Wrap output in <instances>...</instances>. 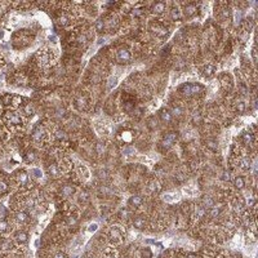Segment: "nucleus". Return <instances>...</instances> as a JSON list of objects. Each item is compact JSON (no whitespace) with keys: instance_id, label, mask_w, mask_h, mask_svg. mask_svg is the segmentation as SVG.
Wrapping results in <instances>:
<instances>
[{"instance_id":"49","label":"nucleus","mask_w":258,"mask_h":258,"mask_svg":"<svg viewBox=\"0 0 258 258\" xmlns=\"http://www.w3.org/2000/svg\"><path fill=\"white\" fill-rule=\"evenodd\" d=\"M68 23H70V20H68V17L62 16V17L60 18V25H62V26H67Z\"/></svg>"},{"instance_id":"47","label":"nucleus","mask_w":258,"mask_h":258,"mask_svg":"<svg viewBox=\"0 0 258 258\" xmlns=\"http://www.w3.org/2000/svg\"><path fill=\"white\" fill-rule=\"evenodd\" d=\"M132 14H133V17H141L143 14V8H134Z\"/></svg>"},{"instance_id":"13","label":"nucleus","mask_w":258,"mask_h":258,"mask_svg":"<svg viewBox=\"0 0 258 258\" xmlns=\"http://www.w3.org/2000/svg\"><path fill=\"white\" fill-rule=\"evenodd\" d=\"M152 30H154V33L156 34V36H159V37H164L168 34V29L164 27V26H161V25H158V23L154 25Z\"/></svg>"},{"instance_id":"16","label":"nucleus","mask_w":258,"mask_h":258,"mask_svg":"<svg viewBox=\"0 0 258 258\" xmlns=\"http://www.w3.org/2000/svg\"><path fill=\"white\" fill-rule=\"evenodd\" d=\"M75 106H76V109H78L79 111L85 110V109H87V106H88V103H87V98H85V97H83V96L78 97L76 99H75Z\"/></svg>"},{"instance_id":"38","label":"nucleus","mask_w":258,"mask_h":258,"mask_svg":"<svg viewBox=\"0 0 258 258\" xmlns=\"http://www.w3.org/2000/svg\"><path fill=\"white\" fill-rule=\"evenodd\" d=\"M203 204L205 208H212L213 205H214V200H213L210 196H206V198H203Z\"/></svg>"},{"instance_id":"12","label":"nucleus","mask_w":258,"mask_h":258,"mask_svg":"<svg viewBox=\"0 0 258 258\" xmlns=\"http://www.w3.org/2000/svg\"><path fill=\"white\" fill-rule=\"evenodd\" d=\"M167 9V4L164 2H156L154 5H152V8H151V10L154 12L155 14H161V13H164Z\"/></svg>"},{"instance_id":"37","label":"nucleus","mask_w":258,"mask_h":258,"mask_svg":"<svg viewBox=\"0 0 258 258\" xmlns=\"http://www.w3.org/2000/svg\"><path fill=\"white\" fill-rule=\"evenodd\" d=\"M8 188H9L8 182L5 181V179H3V178H0V194L7 192V191H8Z\"/></svg>"},{"instance_id":"24","label":"nucleus","mask_w":258,"mask_h":258,"mask_svg":"<svg viewBox=\"0 0 258 258\" xmlns=\"http://www.w3.org/2000/svg\"><path fill=\"white\" fill-rule=\"evenodd\" d=\"M134 107H136V103H134L133 99H125V101H123V109H124L125 112H130Z\"/></svg>"},{"instance_id":"6","label":"nucleus","mask_w":258,"mask_h":258,"mask_svg":"<svg viewBox=\"0 0 258 258\" xmlns=\"http://www.w3.org/2000/svg\"><path fill=\"white\" fill-rule=\"evenodd\" d=\"M132 58V54L128 49H125V48H120L116 52V60L119 64H127V62H129Z\"/></svg>"},{"instance_id":"10","label":"nucleus","mask_w":258,"mask_h":258,"mask_svg":"<svg viewBox=\"0 0 258 258\" xmlns=\"http://www.w3.org/2000/svg\"><path fill=\"white\" fill-rule=\"evenodd\" d=\"M147 188H148L150 192H152V194H159V192L161 191V185H160V182H159L158 179L152 178V179L148 182Z\"/></svg>"},{"instance_id":"25","label":"nucleus","mask_w":258,"mask_h":258,"mask_svg":"<svg viewBox=\"0 0 258 258\" xmlns=\"http://www.w3.org/2000/svg\"><path fill=\"white\" fill-rule=\"evenodd\" d=\"M171 18L173 21H179L182 18V13H181V10H179L178 7H173L171 9Z\"/></svg>"},{"instance_id":"32","label":"nucleus","mask_w":258,"mask_h":258,"mask_svg":"<svg viewBox=\"0 0 258 258\" xmlns=\"http://www.w3.org/2000/svg\"><path fill=\"white\" fill-rule=\"evenodd\" d=\"M22 97H20V96H13V98H12V106L14 107V110L18 107V106H22L23 103H22Z\"/></svg>"},{"instance_id":"27","label":"nucleus","mask_w":258,"mask_h":258,"mask_svg":"<svg viewBox=\"0 0 258 258\" xmlns=\"http://www.w3.org/2000/svg\"><path fill=\"white\" fill-rule=\"evenodd\" d=\"M34 114V106L31 103H23V109H22V115H26V116H33Z\"/></svg>"},{"instance_id":"7","label":"nucleus","mask_w":258,"mask_h":258,"mask_svg":"<svg viewBox=\"0 0 258 258\" xmlns=\"http://www.w3.org/2000/svg\"><path fill=\"white\" fill-rule=\"evenodd\" d=\"M221 84L223 87V89L226 90H231L232 87H234V80L230 74H222L221 75Z\"/></svg>"},{"instance_id":"15","label":"nucleus","mask_w":258,"mask_h":258,"mask_svg":"<svg viewBox=\"0 0 258 258\" xmlns=\"http://www.w3.org/2000/svg\"><path fill=\"white\" fill-rule=\"evenodd\" d=\"M14 240L18 244H26L29 240V235L25 231H17L14 234Z\"/></svg>"},{"instance_id":"54","label":"nucleus","mask_w":258,"mask_h":258,"mask_svg":"<svg viewBox=\"0 0 258 258\" xmlns=\"http://www.w3.org/2000/svg\"><path fill=\"white\" fill-rule=\"evenodd\" d=\"M97 229H98L97 223H92V225L89 226V229H88V230H89L90 232H94V231H97Z\"/></svg>"},{"instance_id":"36","label":"nucleus","mask_w":258,"mask_h":258,"mask_svg":"<svg viewBox=\"0 0 258 258\" xmlns=\"http://www.w3.org/2000/svg\"><path fill=\"white\" fill-rule=\"evenodd\" d=\"M190 87H191V96H194V94H198V93H200L201 90H203V87H201L200 84H190Z\"/></svg>"},{"instance_id":"33","label":"nucleus","mask_w":258,"mask_h":258,"mask_svg":"<svg viewBox=\"0 0 258 258\" xmlns=\"http://www.w3.org/2000/svg\"><path fill=\"white\" fill-rule=\"evenodd\" d=\"M235 107H236V111H237V112H244V111H245V109H247V105H245L244 101L239 99V101H236Z\"/></svg>"},{"instance_id":"46","label":"nucleus","mask_w":258,"mask_h":258,"mask_svg":"<svg viewBox=\"0 0 258 258\" xmlns=\"http://www.w3.org/2000/svg\"><path fill=\"white\" fill-rule=\"evenodd\" d=\"M175 199H177V195H175V194H165L164 195V200L165 201H174Z\"/></svg>"},{"instance_id":"19","label":"nucleus","mask_w":258,"mask_h":258,"mask_svg":"<svg viewBox=\"0 0 258 258\" xmlns=\"http://www.w3.org/2000/svg\"><path fill=\"white\" fill-rule=\"evenodd\" d=\"M205 146H206V148H209L212 152H216L218 150V142L214 138H208V140L205 141Z\"/></svg>"},{"instance_id":"52","label":"nucleus","mask_w":258,"mask_h":258,"mask_svg":"<svg viewBox=\"0 0 258 258\" xmlns=\"http://www.w3.org/2000/svg\"><path fill=\"white\" fill-rule=\"evenodd\" d=\"M97 152H98L99 155H102V154L105 152V147H103L102 143H98V144H97Z\"/></svg>"},{"instance_id":"34","label":"nucleus","mask_w":258,"mask_h":258,"mask_svg":"<svg viewBox=\"0 0 258 258\" xmlns=\"http://www.w3.org/2000/svg\"><path fill=\"white\" fill-rule=\"evenodd\" d=\"M147 127L150 129H155L156 127H158V120H156L155 116H150L147 119Z\"/></svg>"},{"instance_id":"42","label":"nucleus","mask_w":258,"mask_h":258,"mask_svg":"<svg viewBox=\"0 0 258 258\" xmlns=\"http://www.w3.org/2000/svg\"><path fill=\"white\" fill-rule=\"evenodd\" d=\"M36 159V155L35 152H33V151H29V152L26 154V161L27 163H34Z\"/></svg>"},{"instance_id":"57","label":"nucleus","mask_w":258,"mask_h":258,"mask_svg":"<svg viewBox=\"0 0 258 258\" xmlns=\"http://www.w3.org/2000/svg\"><path fill=\"white\" fill-rule=\"evenodd\" d=\"M186 258H198V256L195 254V253H188V254L186 256Z\"/></svg>"},{"instance_id":"18","label":"nucleus","mask_w":258,"mask_h":258,"mask_svg":"<svg viewBox=\"0 0 258 258\" xmlns=\"http://www.w3.org/2000/svg\"><path fill=\"white\" fill-rule=\"evenodd\" d=\"M250 165H252V163H250V159L247 158V156H244V158H241L240 160H239V168L241 169V171H249L250 169Z\"/></svg>"},{"instance_id":"17","label":"nucleus","mask_w":258,"mask_h":258,"mask_svg":"<svg viewBox=\"0 0 258 258\" xmlns=\"http://www.w3.org/2000/svg\"><path fill=\"white\" fill-rule=\"evenodd\" d=\"M129 205L130 206H134V208H138V206H141L142 203H143V199L140 196V195H133V196H130L129 199Z\"/></svg>"},{"instance_id":"30","label":"nucleus","mask_w":258,"mask_h":258,"mask_svg":"<svg viewBox=\"0 0 258 258\" xmlns=\"http://www.w3.org/2000/svg\"><path fill=\"white\" fill-rule=\"evenodd\" d=\"M210 210H209V216L212 217V218H216V217H218L219 214H221V206H217V205H213L212 208H209Z\"/></svg>"},{"instance_id":"20","label":"nucleus","mask_w":258,"mask_h":258,"mask_svg":"<svg viewBox=\"0 0 258 258\" xmlns=\"http://www.w3.org/2000/svg\"><path fill=\"white\" fill-rule=\"evenodd\" d=\"M48 173L52 175V177H58L61 174V168L58 164H50L48 167Z\"/></svg>"},{"instance_id":"8","label":"nucleus","mask_w":258,"mask_h":258,"mask_svg":"<svg viewBox=\"0 0 258 258\" xmlns=\"http://www.w3.org/2000/svg\"><path fill=\"white\" fill-rule=\"evenodd\" d=\"M241 141L245 146H250L254 143V133H252L249 130H244L241 133Z\"/></svg>"},{"instance_id":"9","label":"nucleus","mask_w":258,"mask_h":258,"mask_svg":"<svg viewBox=\"0 0 258 258\" xmlns=\"http://www.w3.org/2000/svg\"><path fill=\"white\" fill-rule=\"evenodd\" d=\"M201 72H203V75L205 78H212V76H214L216 72H217V67L214 65H212V64H206L204 67H203V70H201Z\"/></svg>"},{"instance_id":"53","label":"nucleus","mask_w":258,"mask_h":258,"mask_svg":"<svg viewBox=\"0 0 258 258\" xmlns=\"http://www.w3.org/2000/svg\"><path fill=\"white\" fill-rule=\"evenodd\" d=\"M172 115H182V109L179 107H173V112H172Z\"/></svg>"},{"instance_id":"40","label":"nucleus","mask_w":258,"mask_h":258,"mask_svg":"<svg viewBox=\"0 0 258 258\" xmlns=\"http://www.w3.org/2000/svg\"><path fill=\"white\" fill-rule=\"evenodd\" d=\"M8 227H9L8 222L4 221V219H2V221H0V234H4V232H7L8 231Z\"/></svg>"},{"instance_id":"60","label":"nucleus","mask_w":258,"mask_h":258,"mask_svg":"<svg viewBox=\"0 0 258 258\" xmlns=\"http://www.w3.org/2000/svg\"><path fill=\"white\" fill-rule=\"evenodd\" d=\"M0 111H2V105H0Z\"/></svg>"},{"instance_id":"22","label":"nucleus","mask_w":258,"mask_h":258,"mask_svg":"<svg viewBox=\"0 0 258 258\" xmlns=\"http://www.w3.org/2000/svg\"><path fill=\"white\" fill-rule=\"evenodd\" d=\"M29 213L27 212H25V210H21V212H17L16 213V219L20 223H25V222H27L29 221Z\"/></svg>"},{"instance_id":"45","label":"nucleus","mask_w":258,"mask_h":258,"mask_svg":"<svg viewBox=\"0 0 258 258\" xmlns=\"http://www.w3.org/2000/svg\"><path fill=\"white\" fill-rule=\"evenodd\" d=\"M174 179L177 181V182H179V183H182V182H183V181L186 179V175H185L183 173H181V172H179V173H177V174L174 175Z\"/></svg>"},{"instance_id":"4","label":"nucleus","mask_w":258,"mask_h":258,"mask_svg":"<svg viewBox=\"0 0 258 258\" xmlns=\"http://www.w3.org/2000/svg\"><path fill=\"white\" fill-rule=\"evenodd\" d=\"M14 179L18 183V186H21V187L30 186V177L25 171H17L14 173Z\"/></svg>"},{"instance_id":"23","label":"nucleus","mask_w":258,"mask_h":258,"mask_svg":"<svg viewBox=\"0 0 258 258\" xmlns=\"http://www.w3.org/2000/svg\"><path fill=\"white\" fill-rule=\"evenodd\" d=\"M234 186L237 188V190H243L245 187V178L241 177V175H236L234 178Z\"/></svg>"},{"instance_id":"44","label":"nucleus","mask_w":258,"mask_h":258,"mask_svg":"<svg viewBox=\"0 0 258 258\" xmlns=\"http://www.w3.org/2000/svg\"><path fill=\"white\" fill-rule=\"evenodd\" d=\"M117 84V78L116 76H112V78H110L109 79V89H112V88H114L115 85Z\"/></svg>"},{"instance_id":"43","label":"nucleus","mask_w":258,"mask_h":258,"mask_svg":"<svg viewBox=\"0 0 258 258\" xmlns=\"http://www.w3.org/2000/svg\"><path fill=\"white\" fill-rule=\"evenodd\" d=\"M54 136H56V138H57V140H65V138H66L65 132L61 130V129H57V130H56V132H54Z\"/></svg>"},{"instance_id":"58","label":"nucleus","mask_w":258,"mask_h":258,"mask_svg":"<svg viewBox=\"0 0 258 258\" xmlns=\"http://www.w3.org/2000/svg\"><path fill=\"white\" fill-rule=\"evenodd\" d=\"M54 258H65V254L64 253H57L54 256Z\"/></svg>"},{"instance_id":"21","label":"nucleus","mask_w":258,"mask_h":258,"mask_svg":"<svg viewBox=\"0 0 258 258\" xmlns=\"http://www.w3.org/2000/svg\"><path fill=\"white\" fill-rule=\"evenodd\" d=\"M12 98H13V96L9 93L0 94V103H3L4 106H12Z\"/></svg>"},{"instance_id":"1","label":"nucleus","mask_w":258,"mask_h":258,"mask_svg":"<svg viewBox=\"0 0 258 258\" xmlns=\"http://www.w3.org/2000/svg\"><path fill=\"white\" fill-rule=\"evenodd\" d=\"M4 121L12 129H16V128L18 129V128L23 127L25 117H23V115L21 114L20 111L8 110V111H5V114H4Z\"/></svg>"},{"instance_id":"26","label":"nucleus","mask_w":258,"mask_h":258,"mask_svg":"<svg viewBox=\"0 0 258 258\" xmlns=\"http://www.w3.org/2000/svg\"><path fill=\"white\" fill-rule=\"evenodd\" d=\"M75 192V188L70 185H66L62 187V190H61V194H62V196H72V194Z\"/></svg>"},{"instance_id":"2","label":"nucleus","mask_w":258,"mask_h":258,"mask_svg":"<svg viewBox=\"0 0 258 258\" xmlns=\"http://www.w3.org/2000/svg\"><path fill=\"white\" fill-rule=\"evenodd\" d=\"M31 138H33V141L35 143H44L48 140V132L43 125H36V127L33 129Z\"/></svg>"},{"instance_id":"28","label":"nucleus","mask_w":258,"mask_h":258,"mask_svg":"<svg viewBox=\"0 0 258 258\" xmlns=\"http://www.w3.org/2000/svg\"><path fill=\"white\" fill-rule=\"evenodd\" d=\"M13 248V245H12V241L8 240V239H2L0 240V249L2 250H10Z\"/></svg>"},{"instance_id":"51","label":"nucleus","mask_w":258,"mask_h":258,"mask_svg":"<svg viewBox=\"0 0 258 258\" xmlns=\"http://www.w3.org/2000/svg\"><path fill=\"white\" fill-rule=\"evenodd\" d=\"M142 256H143V258H152V253H151L150 249H144L142 252Z\"/></svg>"},{"instance_id":"50","label":"nucleus","mask_w":258,"mask_h":258,"mask_svg":"<svg viewBox=\"0 0 258 258\" xmlns=\"http://www.w3.org/2000/svg\"><path fill=\"white\" fill-rule=\"evenodd\" d=\"M76 41L80 44V45H84V44H87V41H88V39H87V36L85 35H80L78 39H76Z\"/></svg>"},{"instance_id":"59","label":"nucleus","mask_w":258,"mask_h":258,"mask_svg":"<svg viewBox=\"0 0 258 258\" xmlns=\"http://www.w3.org/2000/svg\"><path fill=\"white\" fill-rule=\"evenodd\" d=\"M105 258H115V257H112V256H106Z\"/></svg>"},{"instance_id":"3","label":"nucleus","mask_w":258,"mask_h":258,"mask_svg":"<svg viewBox=\"0 0 258 258\" xmlns=\"http://www.w3.org/2000/svg\"><path fill=\"white\" fill-rule=\"evenodd\" d=\"M53 53L50 52V49H47V48H44V49H40L39 52H37V60H39V62L41 65L44 66H47L49 65L50 62L53 61Z\"/></svg>"},{"instance_id":"55","label":"nucleus","mask_w":258,"mask_h":258,"mask_svg":"<svg viewBox=\"0 0 258 258\" xmlns=\"http://www.w3.org/2000/svg\"><path fill=\"white\" fill-rule=\"evenodd\" d=\"M222 179H223V181H229V179H230V173H229V172H223V174H222Z\"/></svg>"},{"instance_id":"39","label":"nucleus","mask_w":258,"mask_h":258,"mask_svg":"<svg viewBox=\"0 0 258 258\" xmlns=\"http://www.w3.org/2000/svg\"><path fill=\"white\" fill-rule=\"evenodd\" d=\"M110 236L112 239H120L121 234H120V231H119L117 227H114V229H111V231H110Z\"/></svg>"},{"instance_id":"14","label":"nucleus","mask_w":258,"mask_h":258,"mask_svg":"<svg viewBox=\"0 0 258 258\" xmlns=\"http://www.w3.org/2000/svg\"><path fill=\"white\" fill-rule=\"evenodd\" d=\"M159 116H160V119H161L163 123H171V121H172V117H173L172 112L169 111V110H167V109L160 110V111H159Z\"/></svg>"},{"instance_id":"5","label":"nucleus","mask_w":258,"mask_h":258,"mask_svg":"<svg viewBox=\"0 0 258 258\" xmlns=\"http://www.w3.org/2000/svg\"><path fill=\"white\" fill-rule=\"evenodd\" d=\"M177 138H178V134L175 133V132H171V133H167L165 137L163 138V141H161L163 147L171 148L173 144L175 143V141H177Z\"/></svg>"},{"instance_id":"35","label":"nucleus","mask_w":258,"mask_h":258,"mask_svg":"<svg viewBox=\"0 0 258 258\" xmlns=\"http://www.w3.org/2000/svg\"><path fill=\"white\" fill-rule=\"evenodd\" d=\"M78 173L81 175V177H84V178L89 177V171H88V169L84 165H79L78 167Z\"/></svg>"},{"instance_id":"56","label":"nucleus","mask_w":258,"mask_h":258,"mask_svg":"<svg viewBox=\"0 0 258 258\" xmlns=\"http://www.w3.org/2000/svg\"><path fill=\"white\" fill-rule=\"evenodd\" d=\"M87 199H88V195H87L85 192H84V194H81V195H80V200H81V201H85Z\"/></svg>"},{"instance_id":"11","label":"nucleus","mask_w":258,"mask_h":258,"mask_svg":"<svg viewBox=\"0 0 258 258\" xmlns=\"http://www.w3.org/2000/svg\"><path fill=\"white\" fill-rule=\"evenodd\" d=\"M196 12H198V7H196V4H194V3H188L185 5V8H183V14L186 17H192L196 14Z\"/></svg>"},{"instance_id":"41","label":"nucleus","mask_w":258,"mask_h":258,"mask_svg":"<svg viewBox=\"0 0 258 258\" xmlns=\"http://www.w3.org/2000/svg\"><path fill=\"white\" fill-rule=\"evenodd\" d=\"M219 12H221V18H222V20H227V18L230 17V14H231V12H230L229 8H222Z\"/></svg>"},{"instance_id":"29","label":"nucleus","mask_w":258,"mask_h":258,"mask_svg":"<svg viewBox=\"0 0 258 258\" xmlns=\"http://www.w3.org/2000/svg\"><path fill=\"white\" fill-rule=\"evenodd\" d=\"M144 225H146V222H144V218H142V217H137L133 221V226L138 230H142L144 227Z\"/></svg>"},{"instance_id":"48","label":"nucleus","mask_w":258,"mask_h":258,"mask_svg":"<svg viewBox=\"0 0 258 258\" xmlns=\"http://www.w3.org/2000/svg\"><path fill=\"white\" fill-rule=\"evenodd\" d=\"M31 173L34 174V177H35V178H40L41 175H43L41 171H40V169H37V168H33V169H31Z\"/></svg>"},{"instance_id":"31","label":"nucleus","mask_w":258,"mask_h":258,"mask_svg":"<svg viewBox=\"0 0 258 258\" xmlns=\"http://www.w3.org/2000/svg\"><path fill=\"white\" fill-rule=\"evenodd\" d=\"M105 27H106V22L102 20V18H99V20L96 22V31L98 34H101V33H103Z\"/></svg>"}]
</instances>
